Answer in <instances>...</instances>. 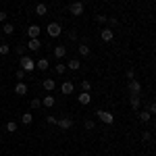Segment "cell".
Here are the masks:
<instances>
[{"instance_id":"cell-1","label":"cell","mask_w":156,"mask_h":156,"mask_svg":"<svg viewBox=\"0 0 156 156\" xmlns=\"http://www.w3.org/2000/svg\"><path fill=\"white\" fill-rule=\"evenodd\" d=\"M19 65H21V69H23L25 73H31L34 69H36V60L31 58L29 54H25V56H19Z\"/></svg>"},{"instance_id":"cell-2","label":"cell","mask_w":156,"mask_h":156,"mask_svg":"<svg viewBox=\"0 0 156 156\" xmlns=\"http://www.w3.org/2000/svg\"><path fill=\"white\" fill-rule=\"evenodd\" d=\"M85 11V4L81 2V0H75V2H71L69 4V12H71L73 17H81Z\"/></svg>"},{"instance_id":"cell-3","label":"cell","mask_w":156,"mask_h":156,"mask_svg":"<svg viewBox=\"0 0 156 156\" xmlns=\"http://www.w3.org/2000/svg\"><path fill=\"white\" fill-rule=\"evenodd\" d=\"M96 117L102 121L104 125H112V123H115V115L108 112V110H96Z\"/></svg>"},{"instance_id":"cell-4","label":"cell","mask_w":156,"mask_h":156,"mask_svg":"<svg viewBox=\"0 0 156 156\" xmlns=\"http://www.w3.org/2000/svg\"><path fill=\"white\" fill-rule=\"evenodd\" d=\"M46 31H48L50 37H58L60 34H62V27H60V23H56V21H52V23H48V27H46Z\"/></svg>"},{"instance_id":"cell-5","label":"cell","mask_w":156,"mask_h":156,"mask_svg":"<svg viewBox=\"0 0 156 156\" xmlns=\"http://www.w3.org/2000/svg\"><path fill=\"white\" fill-rule=\"evenodd\" d=\"M127 90H129L131 96H140L142 94V83L137 79H131V81H127Z\"/></svg>"},{"instance_id":"cell-6","label":"cell","mask_w":156,"mask_h":156,"mask_svg":"<svg viewBox=\"0 0 156 156\" xmlns=\"http://www.w3.org/2000/svg\"><path fill=\"white\" fill-rule=\"evenodd\" d=\"M56 125H58L60 131H69L73 127V119H69V117H62V119H56Z\"/></svg>"},{"instance_id":"cell-7","label":"cell","mask_w":156,"mask_h":156,"mask_svg":"<svg viewBox=\"0 0 156 156\" xmlns=\"http://www.w3.org/2000/svg\"><path fill=\"white\" fill-rule=\"evenodd\" d=\"M100 37H102V42L110 44V42L115 40V29H110V27H104V29L100 31Z\"/></svg>"},{"instance_id":"cell-8","label":"cell","mask_w":156,"mask_h":156,"mask_svg":"<svg viewBox=\"0 0 156 156\" xmlns=\"http://www.w3.org/2000/svg\"><path fill=\"white\" fill-rule=\"evenodd\" d=\"M40 34H42V27H40L37 23H34V25H29V27H27V37H29V40L40 37Z\"/></svg>"},{"instance_id":"cell-9","label":"cell","mask_w":156,"mask_h":156,"mask_svg":"<svg viewBox=\"0 0 156 156\" xmlns=\"http://www.w3.org/2000/svg\"><path fill=\"white\" fill-rule=\"evenodd\" d=\"M60 92H62L65 96H71L73 92H75V85H73V81H62V85H60Z\"/></svg>"},{"instance_id":"cell-10","label":"cell","mask_w":156,"mask_h":156,"mask_svg":"<svg viewBox=\"0 0 156 156\" xmlns=\"http://www.w3.org/2000/svg\"><path fill=\"white\" fill-rule=\"evenodd\" d=\"M25 48H27V50H31V52H37V50L42 48V42H40V37H34V40H29Z\"/></svg>"},{"instance_id":"cell-11","label":"cell","mask_w":156,"mask_h":156,"mask_svg":"<svg viewBox=\"0 0 156 156\" xmlns=\"http://www.w3.org/2000/svg\"><path fill=\"white\" fill-rule=\"evenodd\" d=\"M77 102H79L81 106H87V104L92 102V94H90V92H81V94L77 96Z\"/></svg>"},{"instance_id":"cell-12","label":"cell","mask_w":156,"mask_h":156,"mask_svg":"<svg viewBox=\"0 0 156 156\" xmlns=\"http://www.w3.org/2000/svg\"><path fill=\"white\" fill-rule=\"evenodd\" d=\"M48 67H50V60L46 58V56H44V58H37V60H36V69H37V71H46Z\"/></svg>"},{"instance_id":"cell-13","label":"cell","mask_w":156,"mask_h":156,"mask_svg":"<svg viewBox=\"0 0 156 156\" xmlns=\"http://www.w3.org/2000/svg\"><path fill=\"white\" fill-rule=\"evenodd\" d=\"M67 56V46H54V58L62 60Z\"/></svg>"},{"instance_id":"cell-14","label":"cell","mask_w":156,"mask_h":156,"mask_svg":"<svg viewBox=\"0 0 156 156\" xmlns=\"http://www.w3.org/2000/svg\"><path fill=\"white\" fill-rule=\"evenodd\" d=\"M36 15H37V17H46V15H48V6H46L44 2L36 4Z\"/></svg>"},{"instance_id":"cell-15","label":"cell","mask_w":156,"mask_h":156,"mask_svg":"<svg viewBox=\"0 0 156 156\" xmlns=\"http://www.w3.org/2000/svg\"><path fill=\"white\" fill-rule=\"evenodd\" d=\"M15 94H17V96H25V94H27V83L19 81V83L15 85Z\"/></svg>"},{"instance_id":"cell-16","label":"cell","mask_w":156,"mask_h":156,"mask_svg":"<svg viewBox=\"0 0 156 156\" xmlns=\"http://www.w3.org/2000/svg\"><path fill=\"white\" fill-rule=\"evenodd\" d=\"M54 104H56L54 96H44V98H42V106H44V108H52Z\"/></svg>"},{"instance_id":"cell-17","label":"cell","mask_w":156,"mask_h":156,"mask_svg":"<svg viewBox=\"0 0 156 156\" xmlns=\"http://www.w3.org/2000/svg\"><path fill=\"white\" fill-rule=\"evenodd\" d=\"M67 69H71V71H79V69H81V62H79L77 58L67 60Z\"/></svg>"},{"instance_id":"cell-18","label":"cell","mask_w":156,"mask_h":156,"mask_svg":"<svg viewBox=\"0 0 156 156\" xmlns=\"http://www.w3.org/2000/svg\"><path fill=\"white\" fill-rule=\"evenodd\" d=\"M129 104H131L133 110H140V106H142V98L140 96H131L129 98Z\"/></svg>"},{"instance_id":"cell-19","label":"cell","mask_w":156,"mask_h":156,"mask_svg":"<svg viewBox=\"0 0 156 156\" xmlns=\"http://www.w3.org/2000/svg\"><path fill=\"white\" fill-rule=\"evenodd\" d=\"M2 34H4V36H12V34H15V25L6 21V23L2 25Z\"/></svg>"},{"instance_id":"cell-20","label":"cell","mask_w":156,"mask_h":156,"mask_svg":"<svg viewBox=\"0 0 156 156\" xmlns=\"http://www.w3.org/2000/svg\"><path fill=\"white\" fill-rule=\"evenodd\" d=\"M42 85H44V90H46V92H52V90L56 87V81H54V79H44Z\"/></svg>"},{"instance_id":"cell-21","label":"cell","mask_w":156,"mask_h":156,"mask_svg":"<svg viewBox=\"0 0 156 156\" xmlns=\"http://www.w3.org/2000/svg\"><path fill=\"white\" fill-rule=\"evenodd\" d=\"M77 52H79L81 56H90V52H92V50H90L87 44H79V46H77Z\"/></svg>"},{"instance_id":"cell-22","label":"cell","mask_w":156,"mask_h":156,"mask_svg":"<svg viewBox=\"0 0 156 156\" xmlns=\"http://www.w3.org/2000/svg\"><path fill=\"white\" fill-rule=\"evenodd\" d=\"M21 123H23V125H31V123H34V115H31V112H23V115H21Z\"/></svg>"},{"instance_id":"cell-23","label":"cell","mask_w":156,"mask_h":156,"mask_svg":"<svg viewBox=\"0 0 156 156\" xmlns=\"http://www.w3.org/2000/svg\"><path fill=\"white\" fill-rule=\"evenodd\" d=\"M150 119H152V115H150L148 110H142V112H140V121H142V123H150Z\"/></svg>"},{"instance_id":"cell-24","label":"cell","mask_w":156,"mask_h":156,"mask_svg":"<svg viewBox=\"0 0 156 156\" xmlns=\"http://www.w3.org/2000/svg\"><path fill=\"white\" fill-rule=\"evenodd\" d=\"M4 129H6V131H9V133H15V131H17V123H15V121H9Z\"/></svg>"},{"instance_id":"cell-25","label":"cell","mask_w":156,"mask_h":156,"mask_svg":"<svg viewBox=\"0 0 156 156\" xmlns=\"http://www.w3.org/2000/svg\"><path fill=\"white\" fill-rule=\"evenodd\" d=\"M9 52H11V46H9V44H4V42H2V44H0V54H2V56H6V54H9Z\"/></svg>"},{"instance_id":"cell-26","label":"cell","mask_w":156,"mask_h":156,"mask_svg":"<svg viewBox=\"0 0 156 156\" xmlns=\"http://www.w3.org/2000/svg\"><path fill=\"white\" fill-rule=\"evenodd\" d=\"M106 23H108V27L112 29V27H117V25H119V19H115V17H108Z\"/></svg>"},{"instance_id":"cell-27","label":"cell","mask_w":156,"mask_h":156,"mask_svg":"<svg viewBox=\"0 0 156 156\" xmlns=\"http://www.w3.org/2000/svg\"><path fill=\"white\" fill-rule=\"evenodd\" d=\"M54 69H56V73H58V75H62V73L67 71V65H65V62H58V65H56Z\"/></svg>"},{"instance_id":"cell-28","label":"cell","mask_w":156,"mask_h":156,"mask_svg":"<svg viewBox=\"0 0 156 156\" xmlns=\"http://www.w3.org/2000/svg\"><path fill=\"white\" fill-rule=\"evenodd\" d=\"M15 52H17L19 56H25V54H27V48H25V46H15Z\"/></svg>"},{"instance_id":"cell-29","label":"cell","mask_w":156,"mask_h":156,"mask_svg":"<svg viewBox=\"0 0 156 156\" xmlns=\"http://www.w3.org/2000/svg\"><path fill=\"white\" fill-rule=\"evenodd\" d=\"M81 90H83V92H90V90H92V81L83 79V81H81Z\"/></svg>"},{"instance_id":"cell-30","label":"cell","mask_w":156,"mask_h":156,"mask_svg":"<svg viewBox=\"0 0 156 156\" xmlns=\"http://www.w3.org/2000/svg\"><path fill=\"white\" fill-rule=\"evenodd\" d=\"M83 127L87 129V131H92V129H96V125H94V121H92V119H87V121H85V123H83Z\"/></svg>"},{"instance_id":"cell-31","label":"cell","mask_w":156,"mask_h":156,"mask_svg":"<svg viewBox=\"0 0 156 156\" xmlns=\"http://www.w3.org/2000/svg\"><path fill=\"white\" fill-rule=\"evenodd\" d=\"M25 75H27V73H25L23 69H19V71L15 73V77H17V79H19V81H23V79H25Z\"/></svg>"},{"instance_id":"cell-32","label":"cell","mask_w":156,"mask_h":156,"mask_svg":"<svg viewBox=\"0 0 156 156\" xmlns=\"http://www.w3.org/2000/svg\"><path fill=\"white\" fill-rule=\"evenodd\" d=\"M31 108H42V100L40 98H34L31 100Z\"/></svg>"},{"instance_id":"cell-33","label":"cell","mask_w":156,"mask_h":156,"mask_svg":"<svg viewBox=\"0 0 156 156\" xmlns=\"http://www.w3.org/2000/svg\"><path fill=\"white\" fill-rule=\"evenodd\" d=\"M125 77H127V81H131V79H135V71H133V69H129V71L125 73Z\"/></svg>"},{"instance_id":"cell-34","label":"cell","mask_w":156,"mask_h":156,"mask_svg":"<svg viewBox=\"0 0 156 156\" xmlns=\"http://www.w3.org/2000/svg\"><path fill=\"white\" fill-rule=\"evenodd\" d=\"M6 19H9V12H6V11H0V23H6Z\"/></svg>"},{"instance_id":"cell-35","label":"cell","mask_w":156,"mask_h":156,"mask_svg":"<svg viewBox=\"0 0 156 156\" xmlns=\"http://www.w3.org/2000/svg\"><path fill=\"white\" fill-rule=\"evenodd\" d=\"M46 123H48V125H56V117L48 115V117H46Z\"/></svg>"},{"instance_id":"cell-36","label":"cell","mask_w":156,"mask_h":156,"mask_svg":"<svg viewBox=\"0 0 156 156\" xmlns=\"http://www.w3.org/2000/svg\"><path fill=\"white\" fill-rule=\"evenodd\" d=\"M150 137H152V135H150V131H144V133H142V142H150Z\"/></svg>"},{"instance_id":"cell-37","label":"cell","mask_w":156,"mask_h":156,"mask_svg":"<svg viewBox=\"0 0 156 156\" xmlns=\"http://www.w3.org/2000/svg\"><path fill=\"white\" fill-rule=\"evenodd\" d=\"M106 19H108V17H104V15H98V17H96L98 23H106Z\"/></svg>"},{"instance_id":"cell-38","label":"cell","mask_w":156,"mask_h":156,"mask_svg":"<svg viewBox=\"0 0 156 156\" xmlns=\"http://www.w3.org/2000/svg\"><path fill=\"white\" fill-rule=\"evenodd\" d=\"M148 112H150V115H154V112H156V104H154V102L150 104V108H148Z\"/></svg>"},{"instance_id":"cell-39","label":"cell","mask_w":156,"mask_h":156,"mask_svg":"<svg viewBox=\"0 0 156 156\" xmlns=\"http://www.w3.org/2000/svg\"><path fill=\"white\" fill-rule=\"evenodd\" d=\"M69 40H77V34L75 31H69Z\"/></svg>"},{"instance_id":"cell-40","label":"cell","mask_w":156,"mask_h":156,"mask_svg":"<svg viewBox=\"0 0 156 156\" xmlns=\"http://www.w3.org/2000/svg\"><path fill=\"white\" fill-rule=\"evenodd\" d=\"M25 2H27V0H25Z\"/></svg>"}]
</instances>
